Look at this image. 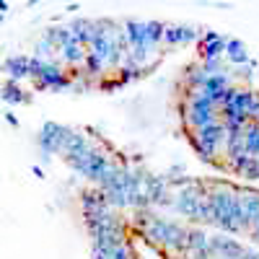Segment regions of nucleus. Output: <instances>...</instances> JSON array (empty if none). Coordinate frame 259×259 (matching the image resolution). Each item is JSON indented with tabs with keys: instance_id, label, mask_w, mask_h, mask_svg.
I'll return each mask as SVG.
<instances>
[{
	"instance_id": "obj_2",
	"label": "nucleus",
	"mask_w": 259,
	"mask_h": 259,
	"mask_svg": "<svg viewBox=\"0 0 259 259\" xmlns=\"http://www.w3.org/2000/svg\"><path fill=\"white\" fill-rule=\"evenodd\" d=\"M251 231H254V236H256V239H259V221H256V223L251 226Z\"/></svg>"
},
{
	"instance_id": "obj_1",
	"label": "nucleus",
	"mask_w": 259,
	"mask_h": 259,
	"mask_svg": "<svg viewBox=\"0 0 259 259\" xmlns=\"http://www.w3.org/2000/svg\"><path fill=\"white\" fill-rule=\"evenodd\" d=\"M194 34L189 29H166V36L163 41H168V45H182V41H189Z\"/></svg>"
}]
</instances>
